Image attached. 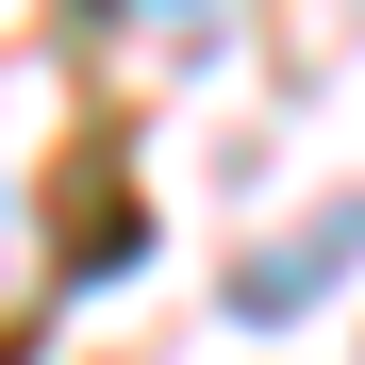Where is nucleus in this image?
I'll use <instances>...</instances> for the list:
<instances>
[{"label":"nucleus","mask_w":365,"mask_h":365,"mask_svg":"<svg viewBox=\"0 0 365 365\" xmlns=\"http://www.w3.org/2000/svg\"><path fill=\"white\" fill-rule=\"evenodd\" d=\"M349 250H365V216L332 200L316 232H282V250H250V266H232V316H299V299H316V282H332Z\"/></svg>","instance_id":"nucleus-1"}]
</instances>
